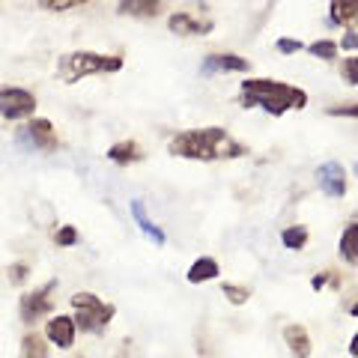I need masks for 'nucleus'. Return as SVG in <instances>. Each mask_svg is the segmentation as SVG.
Instances as JSON below:
<instances>
[{
    "instance_id": "nucleus-1",
    "label": "nucleus",
    "mask_w": 358,
    "mask_h": 358,
    "mask_svg": "<svg viewBox=\"0 0 358 358\" xmlns=\"http://www.w3.org/2000/svg\"><path fill=\"white\" fill-rule=\"evenodd\" d=\"M167 152H171L173 159H188V162H227V159L248 155V150L221 126L176 131L173 138L167 141Z\"/></svg>"
},
{
    "instance_id": "nucleus-2",
    "label": "nucleus",
    "mask_w": 358,
    "mask_h": 358,
    "mask_svg": "<svg viewBox=\"0 0 358 358\" xmlns=\"http://www.w3.org/2000/svg\"><path fill=\"white\" fill-rule=\"evenodd\" d=\"M239 99L245 108H263L272 117H284L287 110L308 108L305 90L287 84V81H272V78H248V81H242Z\"/></svg>"
},
{
    "instance_id": "nucleus-3",
    "label": "nucleus",
    "mask_w": 358,
    "mask_h": 358,
    "mask_svg": "<svg viewBox=\"0 0 358 358\" xmlns=\"http://www.w3.org/2000/svg\"><path fill=\"white\" fill-rule=\"evenodd\" d=\"M122 57L120 54H96V51H69L60 54L57 60V75L63 84H78L81 78L90 75H105V72H120Z\"/></svg>"
},
{
    "instance_id": "nucleus-4",
    "label": "nucleus",
    "mask_w": 358,
    "mask_h": 358,
    "mask_svg": "<svg viewBox=\"0 0 358 358\" xmlns=\"http://www.w3.org/2000/svg\"><path fill=\"white\" fill-rule=\"evenodd\" d=\"M69 301L75 310V326L87 334H102L110 326V320L117 317V308L110 301L99 299L96 293H75Z\"/></svg>"
},
{
    "instance_id": "nucleus-5",
    "label": "nucleus",
    "mask_w": 358,
    "mask_h": 358,
    "mask_svg": "<svg viewBox=\"0 0 358 358\" xmlns=\"http://www.w3.org/2000/svg\"><path fill=\"white\" fill-rule=\"evenodd\" d=\"M18 143L21 147H27V150H36V152H54L60 147L57 131H54L51 120H45V117L27 120L24 126L18 129Z\"/></svg>"
},
{
    "instance_id": "nucleus-6",
    "label": "nucleus",
    "mask_w": 358,
    "mask_h": 358,
    "mask_svg": "<svg viewBox=\"0 0 358 358\" xmlns=\"http://www.w3.org/2000/svg\"><path fill=\"white\" fill-rule=\"evenodd\" d=\"M54 289H57V281H48L42 284L36 289H30V293L21 296L18 301V313H21V322H27V326H33V322H39L42 317H48L51 308H54Z\"/></svg>"
},
{
    "instance_id": "nucleus-7",
    "label": "nucleus",
    "mask_w": 358,
    "mask_h": 358,
    "mask_svg": "<svg viewBox=\"0 0 358 358\" xmlns=\"http://www.w3.org/2000/svg\"><path fill=\"white\" fill-rule=\"evenodd\" d=\"M36 110V96L24 87H0V117L24 120Z\"/></svg>"
},
{
    "instance_id": "nucleus-8",
    "label": "nucleus",
    "mask_w": 358,
    "mask_h": 358,
    "mask_svg": "<svg viewBox=\"0 0 358 358\" xmlns=\"http://www.w3.org/2000/svg\"><path fill=\"white\" fill-rule=\"evenodd\" d=\"M317 185L322 188V194L341 200L346 197V188H350V176H346L341 162H326L317 167Z\"/></svg>"
},
{
    "instance_id": "nucleus-9",
    "label": "nucleus",
    "mask_w": 358,
    "mask_h": 358,
    "mask_svg": "<svg viewBox=\"0 0 358 358\" xmlns=\"http://www.w3.org/2000/svg\"><path fill=\"white\" fill-rule=\"evenodd\" d=\"M75 334H78V326H75L72 317H66V313H57V317H51L45 322V341H51L54 346H60V350H72Z\"/></svg>"
},
{
    "instance_id": "nucleus-10",
    "label": "nucleus",
    "mask_w": 358,
    "mask_h": 358,
    "mask_svg": "<svg viewBox=\"0 0 358 358\" xmlns=\"http://www.w3.org/2000/svg\"><path fill=\"white\" fill-rule=\"evenodd\" d=\"M167 30L176 33V36H206V33L215 30L209 18H194L188 13H173L167 18Z\"/></svg>"
},
{
    "instance_id": "nucleus-11",
    "label": "nucleus",
    "mask_w": 358,
    "mask_h": 358,
    "mask_svg": "<svg viewBox=\"0 0 358 358\" xmlns=\"http://www.w3.org/2000/svg\"><path fill=\"white\" fill-rule=\"evenodd\" d=\"M129 212H131V218H134V224H138V230L147 236L150 242H155L162 248V245L167 242V236H164V230L155 224L152 218H150V212H147V203H143L141 197H134L131 203H129Z\"/></svg>"
},
{
    "instance_id": "nucleus-12",
    "label": "nucleus",
    "mask_w": 358,
    "mask_h": 358,
    "mask_svg": "<svg viewBox=\"0 0 358 358\" xmlns=\"http://www.w3.org/2000/svg\"><path fill=\"white\" fill-rule=\"evenodd\" d=\"M251 69V60L239 57V54H209L203 57V66L200 72L203 75H215V72H248Z\"/></svg>"
},
{
    "instance_id": "nucleus-13",
    "label": "nucleus",
    "mask_w": 358,
    "mask_h": 358,
    "mask_svg": "<svg viewBox=\"0 0 358 358\" xmlns=\"http://www.w3.org/2000/svg\"><path fill=\"white\" fill-rule=\"evenodd\" d=\"M329 21L334 27L355 30L358 27V0H329Z\"/></svg>"
},
{
    "instance_id": "nucleus-14",
    "label": "nucleus",
    "mask_w": 358,
    "mask_h": 358,
    "mask_svg": "<svg viewBox=\"0 0 358 358\" xmlns=\"http://www.w3.org/2000/svg\"><path fill=\"white\" fill-rule=\"evenodd\" d=\"M162 6L164 0H120L117 13L126 18H155Z\"/></svg>"
},
{
    "instance_id": "nucleus-15",
    "label": "nucleus",
    "mask_w": 358,
    "mask_h": 358,
    "mask_svg": "<svg viewBox=\"0 0 358 358\" xmlns=\"http://www.w3.org/2000/svg\"><path fill=\"white\" fill-rule=\"evenodd\" d=\"M284 343L289 346V352H293L296 358H310V334L305 326H299V322H293V326L284 329Z\"/></svg>"
},
{
    "instance_id": "nucleus-16",
    "label": "nucleus",
    "mask_w": 358,
    "mask_h": 358,
    "mask_svg": "<svg viewBox=\"0 0 358 358\" xmlns=\"http://www.w3.org/2000/svg\"><path fill=\"white\" fill-rule=\"evenodd\" d=\"M108 162H114V164H138L143 162V147L138 141H120L114 143V147H108Z\"/></svg>"
},
{
    "instance_id": "nucleus-17",
    "label": "nucleus",
    "mask_w": 358,
    "mask_h": 358,
    "mask_svg": "<svg viewBox=\"0 0 358 358\" xmlns=\"http://www.w3.org/2000/svg\"><path fill=\"white\" fill-rule=\"evenodd\" d=\"M338 254L341 260H346L350 266H358V221H350L341 233V242H338Z\"/></svg>"
},
{
    "instance_id": "nucleus-18",
    "label": "nucleus",
    "mask_w": 358,
    "mask_h": 358,
    "mask_svg": "<svg viewBox=\"0 0 358 358\" xmlns=\"http://www.w3.org/2000/svg\"><path fill=\"white\" fill-rule=\"evenodd\" d=\"M221 275V266L218 260H212V257H200V260L192 263V268H188V284H206V281H215V278Z\"/></svg>"
},
{
    "instance_id": "nucleus-19",
    "label": "nucleus",
    "mask_w": 358,
    "mask_h": 358,
    "mask_svg": "<svg viewBox=\"0 0 358 358\" xmlns=\"http://www.w3.org/2000/svg\"><path fill=\"white\" fill-rule=\"evenodd\" d=\"M308 239H310V233H308L305 224H293V227L281 230V245L287 251H301L308 245Z\"/></svg>"
},
{
    "instance_id": "nucleus-20",
    "label": "nucleus",
    "mask_w": 358,
    "mask_h": 358,
    "mask_svg": "<svg viewBox=\"0 0 358 358\" xmlns=\"http://www.w3.org/2000/svg\"><path fill=\"white\" fill-rule=\"evenodd\" d=\"M18 358H48V341H45V334H33V331L24 334Z\"/></svg>"
},
{
    "instance_id": "nucleus-21",
    "label": "nucleus",
    "mask_w": 358,
    "mask_h": 358,
    "mask_svg": "<svg viewBox=\"0 0 358 358\" xmlns=\"http://www.w3.org/2000/svg\"><path fill=\"white\" fill-rule=\"evenodd\" d=\"M308 51H310V57H317V60H334L341 48H338V42H331V39H317L308 45Z\"/></svg>"
},
{
    "instance_id": "nucleus-22",
    "label": "nucleus",
    "mask_w": 358,
    "mask_h": 358,
    "mask_svg": "<svg viewBox=\"0 0 358 358\" xmlns=\"http://www.w3.org/2000/svg\"><path fill=\"white\" fill-rule=\"evenodd\" d=\"M39 9H45V13H69V9L75 6H84L87 0H36Z\"/></svg>"
},
{
    "instance_id": "nucleus-23",
    "label": "nucleus",
    "mask_w": 358,
    "mask_h": 358,
    "mask_svg": "<svg viewBox=\"0 0 358 358\" xmlns=\"http://www.w3.org/2000/svg\"><path fill=\"white\" fill-rule=\"evenodd\" d=\"M221 289H224V296H227L230 305H236V308L245 305V301L251 299V289L248 287H239V284H224Z\"/></svg>"
},
{
    "instance_id": "nucleus-24",
    "label": "nucleus",
    "mask_w": 358,
    "mask_h": 358,
    "mask_svg": "<svg viewBox=\"0 0 358 358\" xmlns=\"http://www.w3.org/2000/svg\"><path fill=\"white\" fill-rule=\"evenodd\" d=\"M341 78L350 87H358V57H346L341 63Z\"/></svg>"
},
{
    "instance_id": "nucleus-25",
    "label": "nucleus",
    "mask_w": 358,
    "mask_h": 358,
    "mask_svg": "<svg viewBox=\"0 0 358 358\" xmlns=\"http://www.w3.org/2000/svg\"><path fill=\"white\" fill-rule=\"evenodd\" d=\"M54 242L63 245V248H69V245H75V242H78V230L66 224V227H60L57 233H54Z\"/></svg>"
},
{
    "instance_id": "nucleus-26",
    "label": "nucleus",
    "mask_w": 358,
    "mask_h": 358,
    "mask_svg": "<svg viewBox=\"0 0 358 358\" xmlns=\"http://www.w3.org/2000/svg\"><path fill=\"white\" fill-rule=\"evenodd\" d=\"M329 117H352V120H358V105L355 102H350V105H334V108H329L326 110Z\"/></svg>"
},
{
    "instance_id": "nucleus-27",
    "label": "nucleus",
    "mask_w": 358,
    "mask_h": 358,
    "mask_svg": "<svg viewBox=\"0 0 358 358\" xmlns=\"http://www.w3.org/2000/svg\"><path fill=\"white\" fill-rule=\"evenodd\" d=\"M338 287L341 281H338V275H334V272H320V275H313V281H310V287L313 289H322V287Z\"/></svg>"
},
{
    "instance_id": "nucleus-28",
    "label": "nucleus",
    "mask_w": 358,
    "mask_h": 358,
    "mask_svg": "<svg viewBox=\"0 0 358 358\" xmlns=\"http://www.w3.org/2000/svg\"><path fill=\"white\" fill-rule=\"evenodd\" d=\"M301 48H305V45H301V39H278V51L281 54H299Z\"/></svg>"
},
{
    "instance_id": "nucleus-29",
    "label": "nucleus",
    "mask_w": 358,
    "mask_h": 358,
    "mask_svg": "<svg viewBox=\"0 0 358 358\" xmlns=\"http://www.w3.org/2000/svg\"><path fill=\"white\" fill-rule=\"evenodd\" d=\"M27 272H30V266H27V263H15L13 268H9V281H13V284H21V281L27 278Z\"/></svg>"
},
{
    "instance_id": "nucleus-30",
    "label": "nucleus",
    "mask_w": 358,
    "mask_h": 358,
    "mask_svg": "<svg viewBox=\"0 0 358 358\" xmlns=\"http://www.w3.org/2000/svg\"><path fill=\"white\" fill-rule=\"evenodd\" d=\"M338 48H343V51H355V48H358V30H346V36L341 39Z\"/></svg>"
},
{
    "instance_id": "nucleus-31",
    "label": "nucleus",
    "mask_w": 358,
    "mask_h": 358,
    "mask_svg": "<svg viewBox=\"0 0 358 358\" xmlns=\"http://www.w3.org/2000/svg\"><path fill=\"white\" fill-rule=\"evenodd\" d=\"M350 355H352V358H358V331L352 334V341H350Z\"/></svg>"
},
{
    "instance_id": "nucleus-32",
    "label": "nucleus",
    "mask_w": 358,
    "mask_h": 358,
    "mask_svg": "<svg viewBox=\"0 0 358 358\" xmlns=\"http://www.w3.org/2000/svg\"><path fill=\"white\" fill-rule=\"evenodd\" d=\"M350 317H358V301H352V305H350Z\"/></svg>"
}]
</instances>
